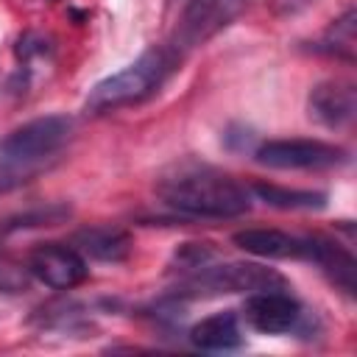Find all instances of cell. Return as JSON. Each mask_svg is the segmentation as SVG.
I'll use <instances>...</instances> for the list:
<instances>
[{"mask_svg":"<svg viewBox=\"0 0 357 357\" xmlns=\"http://www.w3.org/2000/svg\"><path fill=\"white\" fill-rule=\"evenodd\" d=\"M156 195L165 206L178 215L201 218V220H226L240 218L251 209V190L234 181L215 167L184 165L173 173L162 176L156 184Z\"/></svg>","mask_w":357,"mask_h":357,"instance_id":"1","label":"cell"},{"mask_svg":"<svg viewBox=\"0 0 357 357\" xmlns=\"http://www.w3.org/2000/svg\"><path fill=\"white\" fill-rule=\"evenodd\" d=\"M73 120L47 114L22 123L0 139V190L20 187L42 173L70 142Z\"/></svg>","mask_w":357,"mask_h":357,"instance_id":"2","label":"cell"},{"mask_svg":"<svg viewBox=\"0 0 357 357\" xmlns=\"http://www.w3.org/2000/svg\"><path fill=\"white\" fill-rule=\"evenodd\" d=\"M178 64H181V56L170 45L148 47L128 67H123L120 73H114L92 86L89 98H86V112L106 114V112H117L123 106L142 103L167 81V75Z\"/></svg>","mask_w":357,"mask_h":357,"instance_id":"3","label":"cell"},{"mask_svg":"<svg viewBox=\"0 0 357 357\" xmlns=\"http://www.w3.org/2000/svg\"><path fill=\"white\" fill-rule=\"evenodd\" d=\"M190 296H220V293H259V290H287V279L259 262H220L198 265L192 276L181 284Z\"/></svg>","mask_w":357,"mask_h":357,"instance_id":"4","label":"cell"},{"mask_svg":"<svg viewBox=\"0 0 357 357\" xmlns=\"http://www.w3.org/2000/svg\"><path fill=\"white\" fill-rule=\"evenodd\" d=\"M254 159L273 170H326L343 165L349 153L321 139H271L254 151Z\"/></svg>","mask_w":357,"mask_h":357,"instance_id":"5","label":"cell"},{"mask_svg":"<svg viewBox=\"0 0 357 357\" xmlns=\"http://www.w3.org/2000/svg\"><path fill=\"white\" fill-rule=\"evenodd\" d=\"M181 20L173 31V39L167 42L178 56H184L190 47L204 45L218 31H223L240 11L245 0H184Z\"/></svg>","mask_w":357,"mask_h":357,"instance_id":"6","label":"cell"},{"mask_svg":"<svg viewBox=\"0 0 357 357\" xmlns=\"http://www.w3.org/2000/svg\"><path fill=\"white\" fill-rule=\"evenodd\" d=\"M28 273L50 290H70V287H78L89 276V268H86L84 254L75 245L45 243L31 251Z\"/></svg>","mask_w":357,"mask_h":357,"instance_id":"7","label":"cell"},{"mask_svg":"<svg viewBox=\"0 0 357 357\" xmlns=\"http://www.w3.org/2000/svg\"><path fill=\"white\" fill-rule=\"evenodd\" d=\"M243 318L262 335H284L301 329L307 312L287 290H259L248 293L243 304Z\"/></svg>","mask_w":357,"mask_h":357,"instance_id":"8","label":"cell"},{"mask_svg":"<svg viewBox=\"0 0 357 357\" xmlns=\"http://www.w3.org/2000/svg\"><path fill=\"white\" fill-rule=\"evenodd\" d=\"M307 114L324 128H346L357 114V86L346 78L315 84L307 98Z\"/></svg>","mask_w":357,"mask_h":357,"instance_id":"9","label":"cell"},{"mask_svg":"<svg viewBox=\"0 0 357 357\" xmlns=\"http://www.w3.org/2000/svg\"><path fill=\"white\" fill-rule=\"evenodd\" d=\"M231 243L245 254L265 257V259H307L312 254V237L287 234L279 229H243L234 231Z\"/></svg>","mask_w":357,"mask_h":357,"instance_id":"10","label":"cell"},{"mask_svg":"<svg viewBox=\"0 0 357 357\" xmlns=\"http://www.w3.org/2000/svg\"><path fill=\"white\" fill-rule=\"evenodd\" d=\"M310 262H315L332 284H337L346 296H354L357 290V259L349 248H343L335 240L326 237H312V254Z\"/></svg>","mask_w":357,"mask_h":357,"instance_id":"11","label":"cell"},{"mask_svg":"<svg viewBox=\"0 0 357 357\" xmlns=\"http://www.w3.org/2000/svg\"><path fill=\"white\" fill-rule=\"evenodd\" d=\"M190 343L201 351H234L243 346L240 318L231 310L215 312L190 329Z\"/></svg>","mask_w":357,"mask_h":357,"instance_id":"12","label":"cell"},{"mask_svg":"<svg viewBox=\"0 0 357 357\" xmlns=\"http://www.w3.org/2000/svg\"><path fill=\"white\" fill-rule=\"evenodd\" d=\"M73 245L84 257H92L100 262H120L131 251V234L117 226H89L75 231Z\"/></svg>","mask_w":357,"mask_h":357,"instance_id":"13","label":"cell"},{"mask_svg":"<svg viewBox=\"0 0 357 357\" xmlns=\"http://www.w3.org/2000/svg\"><path fill=\"white\" fill-rule=\"evenodd\" d=\"M251 192L276 209H324L326 206V192H312V190H287L279 184L257 181Z\"/></svg>","mask_w":357,"mask_h":357,"instance_id":"14","label":"cell"},{"mask_svg":"<svg viewBox=\"0 0 357 357\" xmlns=\"http://www.w3.org/2000/svg\"><path fill=\"white\" fill-rule=\"evenodd\" d=\"M354 20H357L354 8H346L343 17H337L324 31L315 50L326 53V56H335V59H343V61H354Z\"/></svg>","mask_w":357,"mask_h":357,"instance_id":"15","label":"cell"},{"mask_svg":"<svg viewBox=\"0 0 357 357\" xmlns=\"http://www.w3.org/2000/svg\"><path fill=\"white\" fill-rule=\"evenodd\" d=\"M25 271H20L17 265H11L8 259L0 257V287H6V290H22L25 287Z\"/></svg>","mask_w":357,"mask_h":357,"instance_id":"16","label":"cell"},{"mask_svg":"<svg viewBox=\"0 0 357 357\" xmlns=\"http://www.w3.org/2000/svg\"><path fill=\"white\" fill-rule=\"evenodd\" d=\"M276 3H279L284 11H298V8H304L310 0H276Z\"/></svg>","mask_w":357,"mask_h":357,"instance_id":"17","label":"cell"}]
</instances>
